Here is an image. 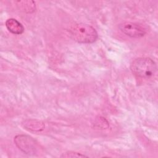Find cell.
<instances>
[{
  "instance_id": "1",
  "label": "cell",
  "mask_w": 158,
  "mask_h": 158,
  "mask_svg": "<svg viewBox=\"0 0 158 158\" xmlns=\"http://www.w3.org/2000/svg\"><path fill=\"white\" fill-rule=\"evenodd\" d=\"M71 38L79 43H93L98 38V33L91 26L85 23H77L69 30Z\"/></svg>"
},
{
  "instance_id": "2",
  "label": "cell",
  "mask_w": 158,
  "mask_h": 158,
  "mask_svg": "<svg viewBox=\"0 0 158 158\" xmlns=\"http://www.w3.org/2000/svg\"><path fill=\"white\" fill-rule=\"evenodd\" d=\"M132 73L140 78H149L157 70L155 62L149 57H139L135 59L130 65Z\"/></svg>"
},
{
  "instance_id": "3",
  "label": "cell",
  "mask_w": 158,
  "mask_h": 158,
  "mask_svg": "<svg viewBox=\"0 0 158 158\" xmlns=\"http://www.w3.org/2000/svg\"><path fill=\"white\" fill-rule=\"evenodd\" d=\"M14 143L17 148L26 154L33 155L38 150L36 141L30 136L19 135L14 138Z\"/></svg>"
},
{
  "instance_id": "4",
  "label": "cell",
  "mask_w": 158,
  "mask_h": 158,
  "mask_svg": "<svg viewBox=\"0 0 158 158\" xmlns=\"http://www.w3.org/2000/svg\"><path fill=\"white\" fill-rule=\"evenodd\" d=\"M118 28L123 33L131 38H141L146 33L145 30L140 25L130 22L120 23Z\"/></svg>"
},
{
  "instance_id": "5",
  "label": "cell",
  "mask_w": 158,
  "mask_h": 158,
  "mask_svg": "<svg viewBox=\"0 0 158 158\" xmlns=\"http://www.w3.org/2000/svg\"><path fill=\"white\" fill-rule=\"evenodd\" d=\"M6 27L10 33L15 35H20L24 31L23 26L15 19H9L7 20Z\"/></svg>"
},
{
  "instance_id": "6",
  "label": "cell",
  "mask_w": 158,
  "mask_h": 158,
  "mask_svg": "<svg viewBox=\"0 0 158 158\" xmlns=\"http://www.w3.org/2000/svg\"><path fill=\"white\" fill-rule=\"evenodd\" d=\"M23 127L29 130L34 131H41L44 128V125L43 122L35 120H28L23 123Z\"/></svg>"
},
{
  "instance_id": "7",
  "label": "cell",
  "mask_w": 158,
  "mask_h": 158,
  "mask_svg": "<svg viewBox=\"0 0 158 158\" xmlns=\"http://www.w3.org/2000/svg\"><path fill=\"white\" fill-rule=\"evenodd\" d=\"M20 8L26 12H33L35 10V3L33 1H17Z\"/></svg>"
},
{
  "instance_id": "8",
  "label": "cell",
  "mask_w": 158,
  "mask_h": 158,
  "mask_svg": "<svg viewBox=\"0 0 158 158\" xmlns=\"http://www.w3.org/2000/svg\"><path fill=\"white\" fill-rule=\"evenodd\" d=\"M61 157H65V158H69V157H87L84 154H81V153L76 152H67L65 153H64L61 156Z\"/></svg>"
}]
</instances>
